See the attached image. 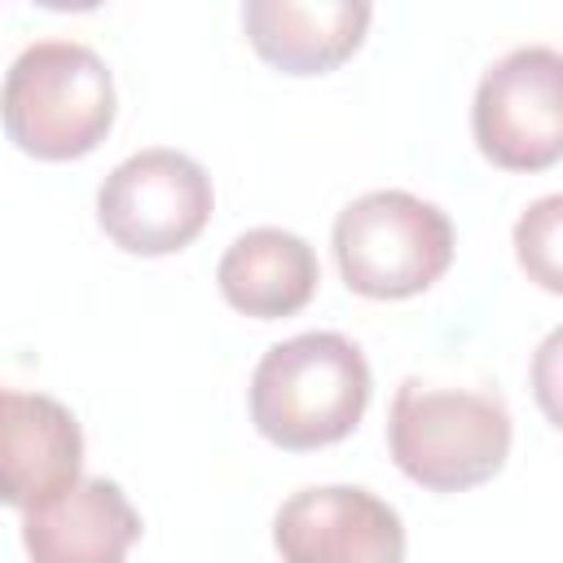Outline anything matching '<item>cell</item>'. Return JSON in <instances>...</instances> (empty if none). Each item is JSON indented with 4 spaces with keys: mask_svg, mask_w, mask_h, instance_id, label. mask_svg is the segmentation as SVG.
Masks as SVG:
<instances>
[{
    "mask_svg": "<svg viewBox=\"0 0 563 563\" xmlns=\"http://www.w3.org/2000/svg\"><path fill=\"white\" fill-rule=\"evenodd\" d=\"M216 189L198 158L154 145L123 158L97 189V224L128 255H176L211 220Z\"/></svg>",
    "mask_w": 563,
    "mask_h": 563,
    "instance_id": "5b68a950",
    "label": "cell"
},
{
    "mask_svg": "<svg viewBox=\"0 0 563 563\" xmlns=\"http://www.w3.org/2000/svg\"><path fill=\"white\" fill-rule=\"evenodd\" d=\"M510 409L493 391L422 387L405 378L387 413V453L405 479L427 493H466L488 484L510 457Z\"/></svg>",
    "mask_w": 563,
    "mask_h": 563,
    "instance_id": "3957f363",
    "label": "cell"
},
{
    "mask_svg": "<svg viewBox=\"0 0 563 563\" xmlns=\"http://www.w3.org/2000/svg\"><path fill=\"white\" fill-rule=\"evenodd\" d=\"M136 537L141 515L106 475L75 479L66 493L26 510L22 519V545L31 563H123Z\"/></svg>",
    "mask_w": 563,
    "mask_h": 563,
    "instance_id": "9c48e42d",
    "label": "cell"
},
{
    "mask_svg": "<svg viewBox=\"0 0 563 563\" xmlns=\"http://www.w3.org/2000/svg\"><path fill=\"white\" fill-rule=\"evenodd\" d=\"M559 211H563V198L559 194H545L541 202H532L519 224H515V251H519V264L523 273L545 286L550 295L563 290L559 282Z\"/></svg>",
    "mask_w": 563,
    "mask_h": 563,
    "instance_id": "7c38bea8",
    "label": "cell"
},
{
    "mask_svg": "<svg viewBox=\"0 0 563 563\" xmlns=\"http://www.w3.org/2000/svg\"><path fill=\"white\" fill-rule=\"evenodd\" d=\"M282 563H405L396 506L356 484L299 488L273 515Z\"/></svg>",
    "mask_w": 563,
    "mask_h": 563,
    "instance_id": "52a82bcc",
    "label": "cell"
},
{
    "mask_svg": "<svg viewBox=\"0 0 563 563\" xmlns=\"http://www.w3.org/2000/svg\"><path fill=\"white\" fill-rule=\"evenodd\" d=\"M471 132L501 172H545L563 154V57L550 44H523L493 62L475 88Z\"/></svg>",
    "mask_w": 563,
    "mask_h": 563,
    "instance_id": "8992f818",
    "label": "cell"
},
{
    "mask_svg": "<svg viewBox=\"0 0 563 563\" xmlns=\"http://www.w3.org/2000/svg\"><path fill=\"white\" fill-rule=\"evenodd\" d=\"M374 9L361 0H246L242 4V31L251 48L277 66L282 75H325L343 66L365 31Z\"/></svg>",
    "mask_w": 563,
    "mask_h": 563,
    "instance_id": "30bf717a",
    "label": "cell"
},
{
    "mask_svg": "<svg viewBox=\"0 0 563 563\" xmlns=\"http://www.w3.org/2000/svg\"><path fill=\"white\" fill-rule=\"evenodd\" d=\"M0 123L40 163L84 158L114 123V75L79 40H35L4 70Z\"/></svg>",
    "mask_w": 563,
    "mask_h": 563,
    "instance_id": "7a4b0ae2",
    "label": "cell"
},
{
    "mask_svg": "<svg viewBox=\"0 0 563 563\" xmlns=\"http://www.w3.org/2000/svg\"><path fill=\"white\" fill-rule=\"evenodd\" d=\"M216 282L229 308L255 321H277L308 308V299L317 295L321 268H317V251L299 233L260 224L229 242V251L220 255Z\"/></svg>",
    "mask_w": 563,
    "mask_h": 563,
    "instance_id": "8fae6325",
    "label": "cell"
},
{
    "mask_svg": "<svg viewBox=\"0 0 563 563\" xmlns=\"http://www.w3.org/2000/svg\"><path fill=\"white\" fill-rule=\"evenodd\" d=\"M453 220L405 189H369L334 220V260L347 290L365 299H409L453 264Z\"/></svg>",
    "mask_w": 563,
    "mask_h": 563,
    "instance_id": "277c9868",
    "label": "cell"
},
{
    "mask_svg": "<svg viewBox=\"0 0 563 563\" xmlns=\"http://www.w3.org/2000/svg\"><path fill=\"white\" fill-rule=\"evenodd\" d=\"M84 466L79 418L44 396L0 387V506L35 510L66 493Z\"/></svg>",
    "mask_w": 563,
    "mask_h": 563,
    "instance_id": "ba28073f",
    "label": "cell"
},
{
    "mask_svg": "<svg viewBox=\"0 0 563 563\" xmlns=\"http://www.w3.org/2000/svg\"><path fill=\"white\" fill-rule=\"evenodd\" d=\"M365 352L339 330H308L273 343L251 374V422L255 431L286 449H325L356 431L369 405Z\"/></svg>",
    "mask_w": 563,
    "mask_h": 563,
    "instance_id": "6da1fadb",
    "label": "cell"
}]
</instances>
